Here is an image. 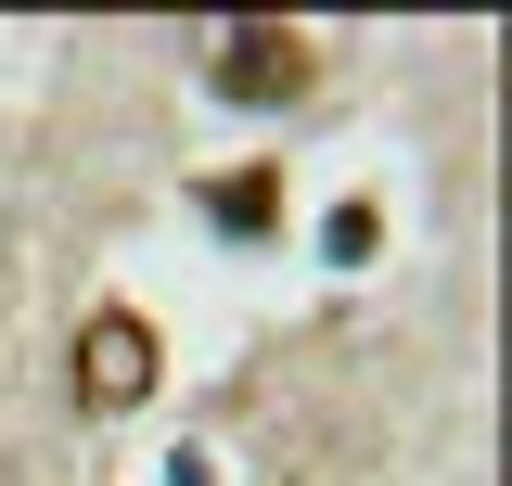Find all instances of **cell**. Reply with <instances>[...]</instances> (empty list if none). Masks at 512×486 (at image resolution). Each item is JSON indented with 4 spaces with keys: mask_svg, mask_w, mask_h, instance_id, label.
I'll use <instances>...</instances> for the list:
<instances>
[{
    "mask_svg": "<svg viewBox=\"0 0 512 486\" xmlns=\"http://www.w3.org/2000/svg\"><path fill=\"white\" fill-rule=\"evenodd\" d=\"M64 371H77V410H141V397L167 384V333H154L128 295H103L90 320H77V359Z\"/></svg>",
    "mask_w": 512,
    "mask_h": 486,
    "instance_id": "6da1fadb",
    "label": "cell"
},
{
    "mask_svg": "<svg viewBox=\"0 0 512 486\" xmlns=\"http://www.w3.org/2000/svg\"><path fill=\"white\" fill-rule=\"evenodd\" d=\"M320 77V39H295V26H218L205 39V90H231V103H295Z\"/></svg>",
    "mask_w": 512,
    "mask_h": 486,
    "instance_id": "7a4b0ae2",
    "label": "cell"
},
{
    "mask_svg": "<svg viewBox=\"0 0 512 486\" xmlns=\"http://www.w3.org/2000/svg\"><path fill=\"white\" fill-rule=\"evenodd\" d=\"M205 218H218V231H269V218H282V167H231V180H205Z\"/></svg>",
    "mask_w": 512,
    "mask_h": 486,
    "instance_id": "3957f363",
    "label": "cell"
}]
</instances>
